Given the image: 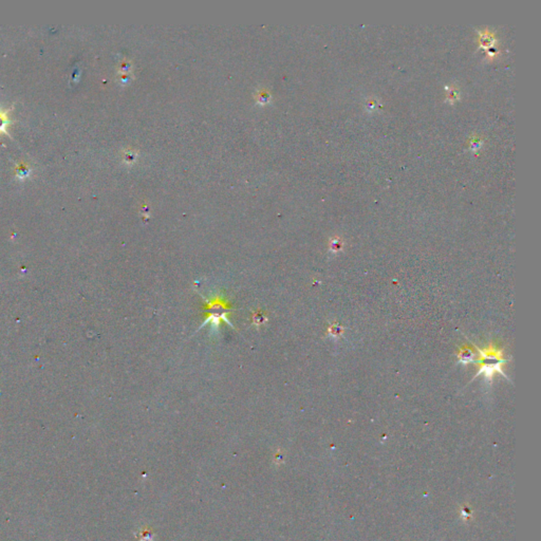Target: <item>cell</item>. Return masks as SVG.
<instances>
[{
  "instance_id": "2",
  "label": "cell",
  "mask_w": 541,
  "mask_h": 541,
  "mask_svg": "<svg viewBox=\"0 0 541 541\" xmlns=\"http://www.w3.org/2000/svg\"><path fill=\"white\" fill-rule=\"evenodd\" d=\"M8 113H9L8 109H2L1 107H0V133H6V134H8V130H6V128H8V126L11 124V120H9Z\"/></svg>"
},
{
  "instance_id": "3",
  "label": "cell",
  "mask_w": 541,
  "mask_h": 541,
  "mask_svg": "<svg viewBox=\"0 0 541 541\" xmlns=\"http://www.w3.org/2000/svg\"><path fill=\"white\" fill-rule=\"evenodd\" d=\"M16 177L19 180H25L31 174V168L27 164V163H19V164L15 168Z\"/></svg>"
},
{
  "instance_id": "4",
  "label": "cell",
  "mask_w": 541,
  "mask_h": 541,
  "mask_svg": "<svg viewBox=\"0 0 541 541\" xmlns=\"http://www.w3.org/2000/svg\"><path fill=\"white\" fill-rule=\"evenodd\" d=\"M473 357H474L473 353H472L471 351H469V350H467V351H462V352L460 353V361H463V362H465V364H467V362H469V361H474Z\"/></svg>"
},
{
  "instance_id": "5",
  "label": "cell",
  "mask_w": 541,
  "mask_h": 541,
  "mask_svg": "<svg viewBox=\"0 0 541 541\" xmlns=\"http://www.w3.org/2000/svg\"><path fill=\"white\" fill-rule=\"evenodd\" d=\"M253 318H254L255 320H257V323H256V324H258V325L261 324V320H263V322H265V320H266L265 316H262V315L260 314V313H257V315H254Z\"/></svg>"
},
{
  "instance_id": "1",
  "label": "cell",
  "mask_w": 541,
  "mask_h": 541,
  "mask_svg": "<svg viewBox=\"0 0 541 541\" xmlns=\"http://www.w3.org/2000/svg\"><path fill=\"white\" fill-rule=\"evenodd\" d=\"M226 305H225V301L223 298H218V297H215L213 300L211 301V302L209 304L208 309L210 311H211V314L210 315V317L206 319V322H210V320H212V325H219V322L221 319H225V310H226Z\"/></svg>"
}]
</instances>
